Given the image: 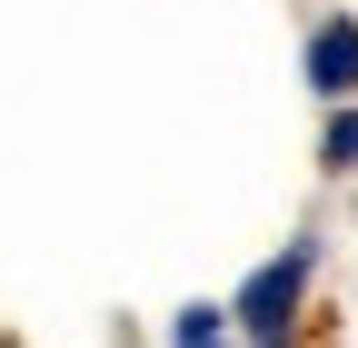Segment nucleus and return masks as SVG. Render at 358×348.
Here are the masks:
<instances>
[{"label": "nucleus", "mask_w": 358, "mask_h": 348, "mask_svg": "<svg viewBox=\"0 0 358 348\" xmlns=\"http://www.w3.org/2000/svg\"><path fill=\"white\" fill-rule=\"evenodd\" d=\"M308 90L319 100H358V20H319V40H308Z\"/></svg>", "instance_id": "nucleus-2"}, {"label": "nucleus", "mask_w": 358, "mask_h": 348, "mask_svg": "<svg viewBox=\"0 0 358 348\" xmlns=\"http://www.w3.org/2000/svg\"><path fill=\"white\" fill-rule=\"evenodd\" d=\"M179 348H219V309H179Z\"/></svg>", "instance_id": "nucleus-4"}, {"label": "nucleus", "mask_w": 358, "mask_h": 348, "mask_svg": "<svg viewBox=\"0 0 358 348\" xmlns=\"http://www.w3.org/2000/svg\"><path fill=\"white\" fill-rule=\"evenodd\" d=\"M319 159H329V169H358V110H338V119H329V140H319Z\"/></svg>", "instance_id": "nucleus-3"}, {"label": "nucleus", "mask_w": 358, "mask_h": 348, "mask_svg": "<svg viewBox=\"0 0 358 348\" xmlns=\"http://www.w3.org/2000/svg\"><path fill=\"white\" fill-rule=\"evenodd\" d=\"M308 269H319V249H308V239H289L268 269H249V289H239V328H249L259 348H289V319H299V298H308Z\"/></svg>", "instance_id": "nucleus-1"}]
</instances>
